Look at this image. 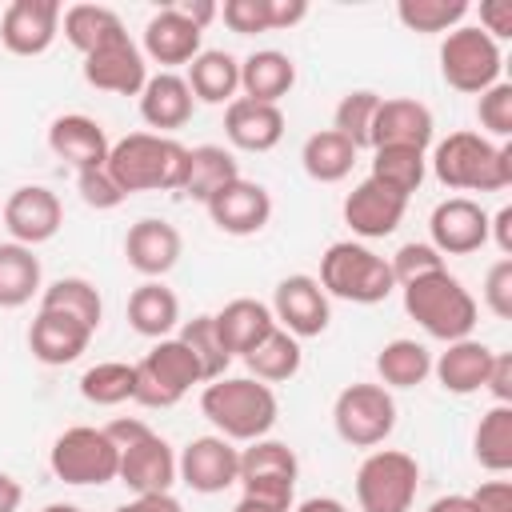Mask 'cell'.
Here are the masks:
<instances>
[{"instance_id":"cell-1","label":"cell","mask_w":512,"mask_h":512,"mask_svg":"<svg viewBox=\"0 0 512 512\" xmlns=\"http://www.w3.org/2000/svg\"><path fill=\"white\" fill-rule=\"evenodd\" d=\"M104 168L124 188V196H132V192H180L184 172H188V148L172 136L132 132L108 148Z\"/></svg>"},{"instance_id":"cell-2","label":"cell","mask_w":512,"mask_h":512,"mask_svg":"<svg viewBox=\"0 0 512 512\" xmlns=\"http://www.w3.org/2000/svg\"><path fill=\"white\" fill-rule=\"evenodd\" d=\"M200 412L212 420L216 436L224 440H264L280 416L276 392L252 376H220L208 380V388L200 392Z\"/></svg>"},{"instance_id":"cell-3","label":"cell","mask_w":512,"mask_h":512,"mask_svg":"<svg viewBox=\"0 0 512 512\" xmlns=\"http://www.w3.org/2000/svg\"><path fill=\"white\" fill-rule=\"evenodd\" d=\"M432 172L456 192H500L512 184V148L480 132H452L432 152Z\"/></svg>"},{"instance_id":"cell-4","label":"cell","mask_w":512,"mask_h":512,"mask_svg":"<svg viewBox=\"0 0 512 512\" xmlns=\"http://www.w3.org/2000/svg\"><path fill=\"white\" fill-rule=\"evenodd\" d=\"M404 312L432 336V340H464L476 328V300L472 292L448 272H428L412 284H404Z\"/></svg>"},{"instance_id":"cell-5","label":"cell","mask_w":512,"mask_h":512,"mask_svg":"<svg viewBox=\"0 0 512 512\" xmlns=\"http://www.w3.org/2000/svg\"><path fill=\"white\" fill-rule=\"evenodd\" d=\"M108 440L120 448V468H116V480L128 484L136 496H148V492H172L176 484V452L168 448L164 436H156L144 420H112L108 428Z\"/></svg>"},{"instance_id":"cell-6","label":"cell","mask_w":512,"mask_h":512,"mask_svg":"<svg viewBox=\"0 0 512 512\" xmlns=\"http://www.w3.org/2000/svg\"><path fill=\"white\" fill-rule=\"evenodd\" d=\"M320 288L336 300L352 304H380L396 288L392 268L384 256H376L368 244L356 240H336L320 256Z\"/></svg>"},{"instance_id":"cell-7","label":"cell","mask_w":512,"mask_h":512,"mask_svg":"<svg viewBox=\"0 0 512 512\" xmlns=\"http://www.w3.org/2000/svg\"><path fill=\"white\" fill-rule=\"evenodd\" d=\"M136 392L132 400L144 404V408H172L188 396L192 384H200V364L196 356L184 348L180 336H164L156 340L136 364Z\"/></svg>"},{"instance_id":"cell-8","label":"cell","mask_w":512,"mask_h":512,"mask_svg":"<svg viewBox=\"0 0 512 512\" xmlns=\"http://www.w3.org/2000/svg\"><path fill=\"white\" fill-rule=\"evenodd\" d=\"M416 488L420 464L400 448H376L356 468V500L364 512H408Z\"/></svg>"},{"instance_id":"cell-9","label":"cell","mask_w":512,"mask_h":512,"mask_svg":"<svg viewBox=\"0 0 512 512\" xmlns=\"http://www.w3.org/2000/svg\"><path fill=\"white\" fill-rule=\"evenodd\" d=\"M48 468H52V476L64 480V484H108V480H116L120 448L108 440L104 428L76 424V428L60 432V436L52 440Z\"/></svg>"},{"instance_id":"cell-10","label":"cell","mask_w":512,"mask_h":512,"mask_svg":"<svg viewBox=\"0 0 512 512\" xmlns=\"http://www.w3.org/2000/svg\"><path fill=\"white\" fill-rule=\"evenodd\" d=\"M500 68H504L500 44L480 28H468V24L452 28L440 44V76L456 92H472V96L488 92L500 80Z\"/></svg>"},{"instance_id":"cell-11","label":"cell","mask_w":512,"mask_h":512,"mask_svg":"<svg viewBox=\"0 0 512 512\" xmlns=\"http://www.w3.org/2000/svg\"><path fill=\"white\" fill-rule=\"evenodd\" d=\"M336 436L352 448H376L396 428V400L384 384H348L332 404Z\"/></svg>"},{"instance_id":"cell-12","label":"cell","mask_w":512,"mask_h":512,"mask_svg":"<svg viewBox=\"0 0 512 512\" xmlns=\"http://www.w3.org/2000/svg\"><path fill=\"white\" fill-rule=\"evenodd\" d=\"M296 476H300V460L284 440H252L240 452V476L236 484H244V496H264L276 504L292 508L296 496Z\"/></svg>"},{"instance_id":"cell-13","label":"cell","mask_w":512,"mask_h":512,"mask_svg":"<svg viewBox=\"0 0 512 512\" xmlns=\"http://www.w3.org/2000/svg\"><path fill=\"white\" fill-rule=\"evenodd\" d=\"M240 476V452L224 436H196L176 456V480H184L200 496H216L232 488Z\"/></svg>"},{"instance_id":"cell-14","label":"cell","mask_w":512,"mask_h":512,"mask_svg":"<svg viewBox=\"0 0 512 512\" xmlns=\"http://www.w3.org/2000/svg\"><path fill=\"white\" fill-rule=\"evenodd\" d=\"M0 216H4L8 236H12L16 244H24V248H36V244L52 240V236L60 232V224H64L60 196H56L52 188H44V184H20V188L4 200Z\"/></svg>"},{"instance_id":"cell-15","label":"cell","mask_w":512,"mask_h":512,"mask_svg":"<svg viewBox=\"0 0 512 512\" xmlns=\"http://www.w3.org/2000/svg\"><path fill=\"white\" fill-rule=\"evenodd\" d=\"M272 316L284 332H292L296 340H308V336H320L332 320V308H328V292L320 288L316 276H284L272 292Z\"/></svg>"},{"instance_id":"cell-16","label":"cell","mask_w":512,"mask_h":512,"mask_svg":"<svg viewBox=\"0 0 512 512\" xmlns=\"http://www.w3.org/2000/svg\"><path fill=\"white\" fill-rule=\"evenodd\" d=\"M60 4L56 0H12L0 16V44L12 56H40L60 36Z\"/></svg>"},{"instance_id":"cell-17","label":"cell","mask_w":512,"mask_h":512,"mask_svg":"<svg viewBox=\"0 0 512 512\" xmlns=\"http://www.w3.org/2000/svg\"><path fill=\"white\" fill-rule=\"evenodd\" d=\"M428 232L440 256H468L488 244V212L468 196H448L432 208Z\"/></svg>"},{"instance_id":"cell-18","label":"cell","mask_w":512,"mask_h":512,"mask_svg":"<svg viewBox=\"0 0 512 512\" xmlns=\"http://www.w3.org/2000/svg\"><path fill=\"white\" fill-rule=\"evenodd\" d=\"M204 208H208L212 224L220 232H228V236H256L272 220V196H268V188L256 184V180H244V176H236L232 184H224Z\"/></svg>"},{"instance_id":"cell-19","label":"cell","mask_w":512,"mask_h":512,"mask_svg":"<svg viewBox=\"0 0 512 512\" xmlns=\"http://www.w3.org/2000/svg\"><path fill=\"white\" fill-rule=\"evenodd\" d=\"M404 212H408V200L396 196L392 188H384V184L372 180V176L360 180V184L344 196V224H348L356 236H364V240H384V236H392V232L400 228Z\"/></svg>"},{"instance_id":"cell-20","label":"cell","mask_w":512,"mask_h":512,"mask_svg":"<svg viewBox=\"0 0 512 512\" xmlns=\"http://www.w3.org/2000/svg\"><path fill=\"white\" fill-rule=\"evenodd\" d=\"M432 108L412 100V96H392L380 100L376 120H372V140L368 148H428L432 144Z\"/></svg>"},{"instance_id":"cell-21","label":"cell","mask_w":512,"mask_h":512,"mask_svg":"<svg viewBox=\"0 0 512 512\" xmlns=\"http://www.w3.org/2000/svg\"><path fill=\"white\" fill-rule=\"evenodd\" d=\"M84 80L100 92H116V96H140V88L148 84V64L144 52L124 36L92 56H84Z\"/></svg>"},{"instance_id":"cell-22","label":"cell","mask_w":512,"mask_h":512,"mask_svg":"<svg viewBox=\"0 0 512 512\" xmlns=\"http://www.w3.org/2000/svg\"><path fill=\"white\" fill-rule=\"evenodd\" d=\"M180 252H184V240H180L176 224L156 220V216L136 220V224L128 228V236H124V256H128V264H132L140 276H148V280L172 272L176 260H180Z\"/></svg>"},{"instance_id":"cell-23","label":"cell","mask_w":512,"mask_h":512,"mask_svg":"<svg viewBox=\"0 0 512 512\" xmlns=\"http://www.w3.org/2000/svg\"><path fill=\"white\" fill-rule=\"evenodd\" d=\"M224 136L240 152H272L284 136V112H280V104H260V100L236 96L224 108Z\"/></svg>"},{"instance_id":"cell-24","label":"cell","mask_w":512,"mask_h":512,"mask_svg":"<svg viewBox=\"0 0 512 512\" xmlns=\"http://www.w3.org/2000/svg\"><path fill=\"white\" fill-rule=\"evenodd\" d=\"M88 344H92V328H84L80 320H72L64 312H52V308H40L32 328H28L32 356L40 364H52V368L80 360L88 352Z\"/></svg>"},{"instance_id":"cell-25","label":"cell","mask_w":512,"mask_h":512,"mask_svg":"<svg viewBox=\"0 0 512 512\" xmlns=\"http://www.w3.org/2000/svg\"><path fill=\"white\" fill-rule=\"evenodd\" d=\"M48 148H52V156H60L64 164H72L76 172H84V168H100L108 160V148L112 144H108L104 128L92 116L68 112V116H56L48 124Z\"/></svg>"},{"instance_id":"cell-26","label":"cell","mask_w":512,"mask_h":512,"mask_svg":"<svg viewBox=\"0 0 512 512\" xmlns=\"http://www.w3.org/2000/svg\"><path fill=\"white\" fill-rule=\"evenodd\" d=\"M200 36L204 32L176 4H164L144 24V56H152L156 64H192L200 56Z\"/></svg>"},{"instance_id":"cell-27","label":"cell","mask_w":512,"mask_h":512,"mask_svg":"<svg viewBox=\"0 0 512 512\" xmlns=\"http://www.w3.org/2000/svg\"><path fill=\"white\" fill-rule=\"evenodd\" d=\"M192 108H196L192 88H188V80L176 76V72H156V76H148V84L140 88V120H144L148 128H156V136L184 128V124L192 120Z\"/></svg>"},{"instance_id":"cell-28","label":"cell","mask_w":512,"mask_h":512,"mask_svg":"<svg viewBox=\"0 0 512 512\" xmlns=\"http://www.w3.org/2000/svg\"><path fill=\"white\" fill-rule=\"evenodd\" d=\"M492 356H496V352H492L484 340L464 336V340H452V344L432 360V372H436V380H440L444 392H452V396H472V392L484 388L488 368H492Z\"/></svg>"},{"instance_id":"cell-29","label":"cell","mask_w":512,"mask_h":512,"mask_svg":"<svg viewBox=\"0 0 512 512\" xmlns=\"http://www.w3.org/2000/svg\"><path fill=\"white\" fill-rule=\"evenodd\" d=\"M296 84V64L280 48H260L240 60V88L248 100L260 104H280Z\"/></svg>"},{"instance_id":"cell-30","label":"cell","mask_w":512,"mask_h":512,"mask_svg":"<svg viewBox=\"0 0 512 512\" xmlns=\"http://www.w3.org/2000/svg\"><path fill=\"white\" fill-rule=\"evenodd\" d=\"M212 320H216V332H220V340H224V348H228L232 356L252 352V348L276 328L272 308L260 304V300H252V296H236V300H228Z\"/></svg>"},{"instance_id":"cell-31","label":"cell","mask_w":512,"mask_h":512,"mask_svg":"<svg viewBox=\"0 0 512 512\" xmlns=\"http://www.w3.org/2000/svg\"><path fill=\"white\" fill-rule=\"evenodd\" d=\"M60 24H64V40L80 52V56H92L116 40H124V20L104 8V4H72L60 12Z\"/></svg>"},{"instance_id":"cell-32","label":"cell","mask_w":512,"mask_h":512,"mask_svg":"<svg viewBox=\"0 0 512 512\" xmlns=\"http://www.w3.org/2000/svg\"><path fill=\"white\" fill-rule=\"evenodd\" d=\"M128 324H132V332H140L148 340H164L180 324V300H176V292L168 284H160V280H144L128 296Z\"/></svg>"},{"instance_id":"cell-33","label":"cell","mask_w":512,"mask_h":512,"mask_svg":"<svg viewBox=\"0 0 512 512\" xmlns=\"http://www.w3.org/2000/svg\"><path fill=\"white\" fill-rule=\"evenodd\" d=\"M188 88L192 100L204 104H232L240 88V60L224 48H208L188 64Z\"/></svg>"},{"instance_id":"cell-34","label":"cell","mask_w":512,"mask_h":512,"mask_svg":"<svg viewBox=\"0 0 512 512\" xmlns=\"http://www.w3.org/2000/svg\"><path fill=\"white\" fill-rule=\"evenodd\" d=\"M240 176L236 168V156L220 144H200V148H188V172H184V184L180 192L208 204L224 184H232Z\"/></svg>"},{"instance_id":"cell-35","label":"cell","mask_w":512,"mask_h":512,"mask_svg":"<svg viewBox=\"0 0 512 512\" xmlns=\"http://www.w3.org/2000/svg\"><path fill=\"white\" fill-rule=\"evenodd\" d=\"M300 360H304V352H300V340L292 336V332H284L280 324L252 348V352H244V364H248V372H252V380H260V384H280V380H292L296 372H300Z\"/></svg>"},{"instance_id":"cell-36","label":"cell","mask_w":512,"mask_h":512,"mask_svg":"<svg viewBox=\"0 0 512 512\" xmlns=\"http://www.w3.org/2000/svg\"><path fill=\"white\" fill-rule=\"evenodd\" d=\"M376 372H380L384 388H416L432 376V352L420 340H408V336L388 340L376 352Z\"/></svg>"},{"instance_id":"cell-37","label":"cell","mask_w":512,"mask_h":512,"mask_svg":"<svg viewBox=\"0 0 512 512\" xmlns=\"http://www.w3.org/2000/svg\"><path fill=\"white\" fill-rule=\"evenodd\" d=\"M40 292V260L32 248L0 244V308H24Z\"/></svg>"},{"instance_id":"cell-38","label":"cell","mask_w":512,"mask_h":512,"mask_svg":"<svg viewBox=\"0 0 512 512\" xmlns=\"http://www.w3.org/2000/svg\"><path fill=\"white\" fill-rule=\"evenodd\" d=\"M300 164H304V172H308L312 180H320V184H336V180H344V176L352 172V164H356V148H352L340 132L324 128V132H312V136L304 140V148H300Z\"/></svg>"},{"instance_id":"cell-39","label":"cell","mask_w":512,"mask_h":512,"mask_svg":"<svg viewBox=\"0 0 512 512\" xmlns=\"http://www.w3.org/2000/svg\"><path fill=\"white\" fill-rule=\"evenodd\" d=\"M40 308H52V312H64L72 320H80L84 328H100V316H104V300L96 292L92 280L84 276H60L52 280L44 292H40Z\"/></svg>"},{"instance_id":"cell-40","label":"cell","mask_w":512,"mask_h":512,"mask_svg":"<svg viewBox=\"0 0 512 512\" xmlns=\"http://www.w3.org/2000/svg\"><path fill=\"white\" fill-rule=\"evenodd\" d=\"M472 452L480 460V468L504 476L512 468V404H492L472 436Z\"/></svg>"},{"instance_id":"cell-41","label":"cell","mask_w":512,"mask_h":512,"mask_svg":"<svg viewBox=\"0 0 512 512\" xmlns=\"http://www.w3.org/2000/svg\"><path fill=\"white\" fill-rule=\"evenodd\" d=\"M428 176V160L420 148H372V180L392 188L396 196H412Z\"/></svg>"},{"instance_id":"cell-42","label":"cell","mask_w":512,"mask_h":512,"mask_svg":"<svg viewBox=\"0 0 512 512\" xmlns=\"http://www.w3.org/2000/svg\"><path fill=\"white\" fill-rule=\"evenodd\" d=\"M136 392V368L124 364V360H104V364H92L84 376H80V396L88 404H100V408H116L124 400H132Z\"/></svg>"},{"instance_id":"cell-43","label":"cell","mask_w":512,"mask_h":512,"mask_svg":"<svg viewBox=\"0 0 512 512\" xmlns=\"http://www.w3.org/2000/svg\"><path fill=\"white\" fill-rule=\"evenodd\" d=\"M380 92L372 88H356V92H344L336 112H332V132H340L356 152L368 148L372 140V120H376V108H380Z\"/></svg>"},{"instance_id":"cell-44","label":"cell","mask_w":512,"mask_h":512,"mask_svg":"<svg viewBox=\"0 0 512 512\" xmlns=\"http://www.w3.org/2000/svg\"><path fill=\"white\" fill-rule=\"evenodd\" d=\"M468 0H400L396 4V20L408 28V32H452L460 28V20L468 16Z\"/></svg>"},{"instance_id":"cell-45","label":"cell","mask_w":512,"mask_h":512,"mask_svg":"<svg viewBox=\"0 0 512 512\" xmlns=\"http://www.w3.org/2000/svg\"><path fill=\"white\" fill-rule=\"evenodd\" d=\"M180 340H184V348L196 356V364H200V376H204V380H220V376H224V368L232 364V352L224 348V340H220V332H216V320H212V316L184 320Z\"/></svg>"},{"instance_id":"cell-46","label":"cell","mask_w":512,"mask_h":512,"mask_svg":"<svg viewBox=\"0 0 512 512\" xmlns=\"http://www.w3.org/2000/svg\"><path fill=\"white\" fill-rule=\"evenodd\" d=\"M476 120L484 132H492L496 140H508L512 136V84L496 80L488 92H480L476 100Z\"/></svg>"},{"instance_id":"cell-47","label":"cell","mask_w":512,"mask_h":512,"mask_svg":"<svg viewBox=\"0 0 512 512\" xmlns=\"http://www.w3.org/2000/svg\"><path fill=\"white\" fill-rule=\"evenodd\" d=\"M388 268H392V280L404 288V284H412V280H420V276H428V272H440V268H444V256H440L432 244L412 240V244H400V248H396V256L388 260Z\"/></svg>"},{"instance_id":"cell-48","label":"cell","mask_w":512,"mask_h":512,"mask_svg":"<svg viewBox=\"0 0 512 512\" xmlns=\"http://www.w3.org/2000/svg\"><path fill=\"white\" fill-rule=\"evenodd\" d=\"M76 192H80V200L88 204V208H96V212H108V208H120L128 196H124V188L112 180V172L100 164V168H84V172H76Z\"/></svg>"},{"instance_id":"cell-49","label":"cell","mask_w":512,"mask_h":512,"mask_svg":"<svg viewBox=\"0 0 512 512\" xmlns=\"http://www.w3.org/2000/svg\"><path fill=\"white\" fill-rule=\"evenodd\" d=\"M220 16H224V24H228L236 36L272 32V20H268V0H224Z\"/></svg>"},{"instance_id":"cell-50","label":"cell","mask_w":512,"mask_h":512,"mask_svg":"<svg viewBox=\"0 0 512 512\" xmlns=\"http://www.w3.org/2000/svg\"><path fill=\"white\" fill-rule=\"evenodd\" d=\"M484 304L496 320H512V256H500L484 276Z\"/></svg>"},{"instance_id":"cell-51","label":"cell","mask_w":512,"mask_h":512,"mask_svg":"<svg viewBox=\"0 0 512 512\" xmlns=\"http://www.w3.org/2000/svg\"><path fill=\"white\" fill-rule=\"evenodd\" d=\"M480 32L496 44L512 36V0H484L480 4Z\"/></svg>"},{"instance_id":"cell-52","label":"cell","mask_w":512,"mask_h":512,"mask_svg":"<svg viewBox=\"0 0 512 512\" xmlns=\"http://www.w3.org/2000/svg\"><path fill=\"white\" fill-rule=\"evenodd\" d=\"M476 512H512V484L508 480H488L476 492H468Z\"/></svg>"},{"instance_id":"cell-53","label":"cell","mask_w":512,"mask_h":512,"mask_svg":"<svg viewBox=\"0 0 512 512\" xmlns=\"http://www.w3.org/2000/svg\"><path fill=\"white\" fill-rule=\"evenodd\" d=\"M484 388L496 396V404H512V356L508 352H496L492 356V368H488Z\"/></svg>"},{"instance_id":"cell-54","label":"cell","mask_w":512,"mask_h":512,"mask_svg":"<svg viewBox=\"0 0 512 512\" xmlns=\"http://www.w3.org/2000/svg\"><path fill=\"white\" fill-rule=\"evenodd\" d=\"M304 16H308V0H268V20H272V32L296 28Z\"/></svg>"},{"instance_id":"cell-55","label":"cell","mask_w":512,"mask_h":512,"mask_svg":"<svg viewBox=\"0 0 512 512\" xmlns=\"http://www.w3.org/2000/svg\"><path fill=\"white\" fill-rule=\"evenodd\" d=\"M116 512H184V508L172 492H148V496H136V500L120 504Z\"/></svg>"},{"instance_id":"cell-56","label":"cell","mask_w":512,"mask_h":512,"mask_svg":"<svg viewBox=\"0 0 512 512\" xmlns=\"http://www.w3.org/2000/svg\"><path fill=\"white\" fill-rule=\"evenodd\" d=\"M488 236L504 256H512V204H504L496 216H488Z\"/></svg>"},{"instance_id":"cell-57","label":"cell","mask_w":512,"mask_h":512,"mask_svg":"<svg viewBox=\"0 0 512 512\" xmlns=\"http://www.w3.org/2000/svg\"><path fill=\"white\" fill-rule=\"evenodd\" d=\"M176 8H180V12H184V16H188V20L200 28V32H204V28H208V24L220 16V8H216L212 0H180Z\"/></svg>"},{"instance_id":"cell-58","label":"cell","mask_w":512,"mask_h":512,"mask_svg":"<svg viewBox=\"0 0 512 512\" xmlns=\"http://www.w3.org/2000/svg\"><path fill=\"white\" fill-rule=\"evenodd\" d=\"M20 500H24V488L16 476L0 472V512H20Z\"/></svg>"},{"instance_id":"cell-59","label":"cell","mask_w":512,"mask_h":512,"mask_svg":"<svg viewBox=\"0 0 512 512\" xmlns=\"http://www.w3.org/2000/svg\"><path fill=\"white\" fill-rule=\"evenodd\" d=\"M292 512H348L336 496H308V500H300Z\"/></svg>"},{"instance_id":"cell-60","label":"cell","mask_w":512,"mask_h":512,"mask_svg":"<svg viewBox=\"0 0 512 512\" xmlns=\"http://www.w3.org/2000/svg\"><path fill=\"white\" fill-rule=\"evenodd\" d=\"M232 512H292V508L276 504V500H264V496H240V504Z\"/></svg>"},{"instance_id":"cell-61","label":"cell","mask_w":512,"mask_h":512,"mask_svg":"<svg viewBox=\"0 0 512 512\" xmlns=\"http://www.w3.org/2000/svg\"><path fill=\"white\" fill-rule=\"evenodd\" d=\"M428 512H476V504L468 496H440L428 504Z\"/></svg>"},{"instance_id":"cell-62","label":"cell","mask_w":512,"mask_h":512,"mask_svg":"<svg viewBox=\"0 0 512 512\" xmlns=\"http://www.w3.org/2000/svg\"><path fill=\"white\" fill-rule=\"evenodd\" d=\"M40 512H84V508H76V504H44Z\"/></svg>"}]
</instances>
